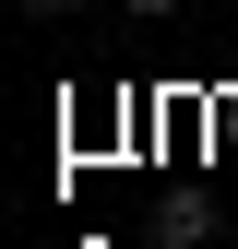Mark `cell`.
Listing matches in <instances>:
<instances>
[{"instance_id":"6da1fadb","label":"cell","mask_w":238,"mask_h":249,"mask_svg":"<svg viewBox=\"0 0 238 249\" xmlns=\"http://www.w3.org/2000/svg\"><path fill=\"white\" fill-rule=\"evenodd\" d=\"M215 237H226L215 202H155V226H143V249H215Z\"/></svg>"},{"instance_id":"7a4b0ae2","label":"cell","mask_w":238,"mask_h":249,"mask_svg":"<svg viewBox=\"0 0 238 249\" xmlns=\"http://www.w3.org/2000/svg\"><path fill=\"white\" fill-rule=\"evenodd\" d=\"M12 12H24V24H72L83 0H12Z\"/></svg>"},{"instance_id":"3957f363","label":"cell","mask_w":238,"mask_h":249,"mask_svg":"<svg viewBox=\"0 0 238 249\" xmlns=\"http://www.w3.org/2000/svg\"><path fill=\"white\" fill-rule=\"evenodd\" d=\"M119 12H131V24H167V12H178V0H119Z\"/></svg>"}]
</instances>
